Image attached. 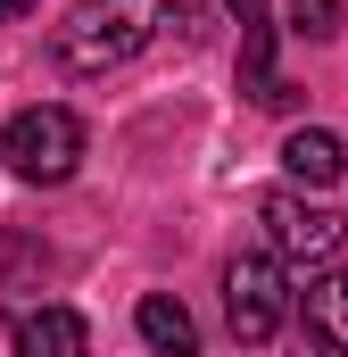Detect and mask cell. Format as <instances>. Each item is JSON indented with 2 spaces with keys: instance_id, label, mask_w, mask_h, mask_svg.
<instances>
[{
  "instance_id": "2",
  "label": "cell",
  "mask_w": 348,
  "mask_h": 357,
  "mask_svg": "<svg viewBox=\"0 0 348 357\" xmlns=\"http://www.w3.org/2000/svg\"><path fill=\"white\" fill-rule=\"evenodd\" d=\"M0 158L25 183H67L75 158H84V116H75V108H50V100H42V108H17L8 133H0Z\"/></svg>"
},
{
  "instance_id": "10",
  "label": "cell",
  "mask_w": 348,
  "mask_h": 357,
  "mask_svg": "<svg viewBox=\"0 0 348 357\" xmlns=\"http://www.w3.org/2000/svg\"><path fill=\"white\" fill-rule=\"evenodd\" d=\"M348 25V0H290V33H307V42H332Z\"/></svg>"
},
{
  "instance_id": "6",
  "label": "cell",
  "mask_w": 348,
  "mask_h": 357,
  "mask_svg": "<svg viewBox=\"0 0 348 357\" xmlns=\"http://www.w3.org/2000/svg\"><path fill=\"white\" fill-rule=\"evenodd\" d=\"M17 357H91V324L75 307H25L17 316Z\"/></svg>"
},
{
  "instance_id": "9",
  "label": "cell",
  "mask_w": 348,
  "mask_h": 357,
  "mask_svg": "<svg viewBox=\"0 0 348 357\" xmlns=\"http://www.w3.org/2000/svg\"><path fill=\"white\" fill-rule=\"evenodd\" d=\"M133 324H141V341H150L158 357H191V341H199L191 307H182V299H166V291H150V299L133 307Z\"/></svg>"
},
{
  "instance_id": "5",
  "label": "cell",
  "mask_w": 348,
  "mask_h": 357,
  "mask_svg": "<svg viewBox=\"0 0 348 357\" xmlns=\"http://www.w3.org/2000/svg\"><path fill=\"white\" fill-rule=\"evenodd\" d=\"M232 8V25H241V91L258 100V108H290L299 91L274 75V17H265V0H224Z\"/></svg>"
},
{
  "instance_id": "4",
  "label": "cell",
  "mask_w": 348,
  "mask_h": 357,
  "mask_svg": "<svg viewBox=\"0 0 348 357\" xmlns=\"http://www.w3.org/2000/svg\"><path fill=\"white\" fill-rule=\"evenodd\" d=\"M224 316H232V333L258 349L282 333V316H290V291H282V266L274 258H232L224 266Z\"/></svg>"
},
{
  "instance_id": "7",
  "label": "cell",
  "mask_w": 348,
  "mask_h": 357,
  "mask_svg": "<svg viewBox=\"0 0 348 357\" xmlns=\"http://www.w3.org/2000/svg\"><path fill=\"white\" fill-rule=\"evenodd\" d=\"M299 316H307V341H315L324 357H348V274H324V282H307Z\"/></svg>"
},
{
  "instance_id": "1",
  "label": "cell",
  "mask_w": 348,
  "mask_h": 357,
  "mask_svg": "<svg viewBox=\"0 0 348 357\" xmlns=\"http://www.w3.org/2000/svg\"><path fill=\"white\" fill-rule=\"evenodd\" d=\"M158 33L199 42V33H207V8H199V0H84V8L50 33V59H58L67 75H116V67L141 59Z\"/></svg>"
},
{
  "instance_id": "8",
  "label": "cell",
  "mask_w": 348,
  "mask_h": 357,
  "mask_svg": "<svg viewBox=\"0 0 348 357\" xmlns=\"http://www.w3.org/2000/svg\"><path fill=\"white\" fill-rule=\"evenodd\" d=\"M282 167L307 183V191H324V183H340L348 167V150H340V133H324V125H307V133H290L282 142Z\"/></svg>"
},
{
  "instance_id": "11",
  "label": "cell",
  "mask_w": 348,
  "mask_h": 357,
  "mask_svg": "<svg viewBox=\"0 0 348 357\" xmlns=\"http://www.w3.org/2000/svg\"><path fill=\"white\" fill-rule=\"evenodd\" d=\"M17 17H33V0H0V25H17Z\"/></svg>"
},
{
  "instance_id": "3",
  "label": "cell",
  "mask_w": 348,
  "mask_h": 357,
  "mask_svg": "<svg viewBox=\"0 0 348 357\" xmlns=\"http://www.w3.org/2000/svg\"><path fill=\"white\" fill-rule=\"evenodd\" d=\"M258 225H265V241H274V258H332L348 241V216L340 208H324V199H307V191H265L258 199Z\"/></svg>"
}]
</instances>
